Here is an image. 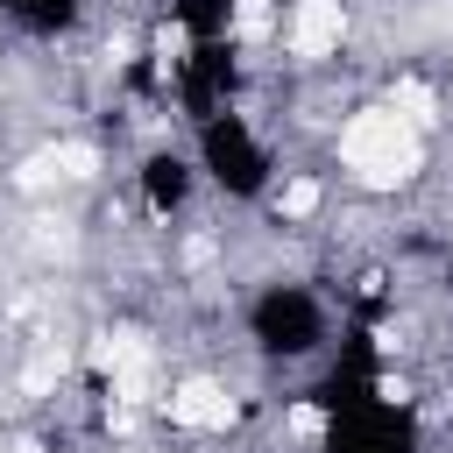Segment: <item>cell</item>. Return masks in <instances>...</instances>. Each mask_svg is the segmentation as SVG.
<instances>
[{
  "instance_id": "obj_1",
  "label": "cell",
  "mask_w": 453,
  "mask_h": 453,
  "mask_svg": "<svg viewBox=\"0 0 453 453\" xmlns=\"http://www.w3.org/2000/svg\"><path fill=\"white\" fill-rule=\"evenodd\" d=\"M340 156H347V170L361 184H403L418 170V127L396 120L389 106H368V113H354L340 127Z\"/></svg>"
},
{
  "instance_id": "obj_9",
  "label": "cell",
  "mask_w": 453,
  "mask_h": 453,
  "mask_svg": "<svg viewBox=\"0 0 453 453\" xmlns=\"http://www.w3.org/2000/svg\"><path fill=\"white\" fill-rule=\"evenodd\" d=\"M156 57L177 64V57H184V28H163V35H156Z\"/></svg>"
},
{
  "instance_id": "obj_3",
  "label": "cell",
  "mask_w": 453,
  "mask_h": 453,
  "mask_svg": "<svg viewBox=\"0 0 453 453\" xmlns=\"http://www.w3.org/2000/svg\"><path fill=\"white\" fill-rule=\"evenodd\" d=\"M340 35H347L340 0H297V14H290V50L297 57H333Z\"/></svg>"
},
{
  "instance_id": "obj_6",
  "label": "cell",
  "mask_w": 453,
  "mask_h": 453,
  "mask_svg": "<svg viewBox=\"0 0 453 453\" xmlns=\"http://www.w3.org/2000/svg\"><path fill=\"white\" fill-rule=\"evenodd\" d=\"M269 21H276V0H234V35H269Z\"/></svg>"
},
{
  "instance_id": "obj_7",
  "label": "cell",
  "mask_w": 453,
  "mask_h": 453,
  "mask_svg": "<svg viewBox=\"0 0 453 453\" xmlns=\"http://www.w3.org/2000/svg\"><path fill=\"white\" fill-rule=\"evenodd\" d=\"M276 212H290V219H304V212H319V184H311V177H297V184H283V198H276Z\"/></svg>"
},
{
  "instance_id": "obj_4",
  "label": "cell",
  "mask_w": 453,
  "mask_h": 453,
  "mask_svg": "<svg viewBox=\"0 0 453 453\" xmlns=\"http://www.w3.org/2000/svg\"><path fill=\"white\" fill-rule=\"evenodd\" d=\"M85 170H92V149H85V142H64V149H42V156H28L21 184H50V177H85Z\"/></svg>"
},
{
  "instance_id": "obj_8",
  "label": "cell",
  "mask_w": 453,
  "mask_h": 453,
  "mask_svg": "<svg viewBox=\"0 0 453 453\" xmlns=\"http://www.w3.org/2000/svg\"><path fill=\"white\" fill-rule=\"evenodd\" d=\"M57 375H64V354H42V361H28L21 389H28V396H42V389H57Z\"/></svg>"
},
{
  "instance_id": "obj_5",
  "label": "cell",
  "mask_w": 453,
  "mask_h": 453,
  "mask_svg": "<svg viewBox=\"0 0 453 453\" xmlns=\"http://www.w3.org/2000/svg\"><path fill=\"white\" fill-rule=\"evenodd\" d=\"M389 113H396V120H411V127H425V120H432V92H425L418 78H403V85H396V99H389Z\"/></svg>"
},
{
  "instance_id": "obj_2",
  "label": "cell",
  "mask_w": 453,
  "mask_h": 453,
  "mask_svg": "<svg viewBox=\"0 0 453 453\" xmlns=\"http://www.w3.org/2000/svg\"><path fill=\"white\" fill-rule=\"evenodd\" d=\"M163 411H170V425H184V432H226V425H234V396H226L219 382H205V375L177 382V389L163 396Z\"/></svg>"
}]
</instances>
